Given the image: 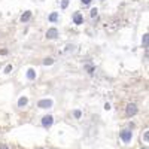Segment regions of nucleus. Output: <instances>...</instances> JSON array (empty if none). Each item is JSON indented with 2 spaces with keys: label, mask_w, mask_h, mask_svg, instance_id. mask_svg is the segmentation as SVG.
<instances>
[{
  "label": "nucleus",
  "mask_w": 149,
  "mask_h": 149,
  "mask_svg": "<svg viewBox=\"0 0 149 149\" xmlns=\"http://www.w3.org/2000/svg\"><path fill=\"white\" fill-rule=\"evenodd\" d=\"M37 106L42 107V109H48V107H51V106H52V102H51V100H48V98H45V100H40Z\"/></svg>",
  "instance_id": "nucleus-4"
},
{
  "label": "nucleus",
  "mask_w": 149,
  "mask_h": 149,
  "mask_svg": "<svg viewBox=\"0 0 149 149\" xmlns=\"http://www.w3.org/2000/svg\"><path fill=\"white\" fill-rule=\"evenodd\" d=\"M29 103V100H27V97H21L19 100H18V106L19 107H22V106H26Z\"/></svg>",
  "instance_id": "nucleus-8"
},
{
  "label": "nucleus",
  "mask_w": 149,
  "mask_h": 149,
  "mask_svg": "<svg viewBox=\"0 0 149 149\" xmlns=\"http://www.w3.org/2000/svg\"><path fill=\"white\" fill-rule=\"evenodd\" d=\"M97 12H98L97 9H93L91 10V17H97Z\"/></svg>",
  "instance_id": "nucleus-15"
},
{
  "label": "nucleus",
  "mask_w": 149,
  "mask_h": 149,
  "mask_svg": "<svg viewBox=\"0 0 149 149\" xmlns=\"http://www.w3.org/2000/svg\"><path fill=\"white\" fill-rule=\"evenodd\" d=\"M10 70H12V66H6L5 72H6V73H10Z\"/></svg>",
  "instance_id": "nucleus-16"
},
{
  "label": "nucleus",
  "mask_w": 149,
  "mask_h": 149,
  "mask_svg": "<svg viewBox=\"0 0 149 149\" xmlns=\"http://www.w3.org/2000/svg\"><path fill=\"white\" fill-rule=\"evenodd\" d=\"M0 54H2V55H6L8 51H6V49H2V51H0Z\"/></svg>",
  "instance_id": "nucleus-18"
},
{
  "label": "nucleus",
  "mask_w": 149,
  "mask_h": 149,
  "mask_svg": "<svg viewBox=\"0 0 149 149\" xmlns=\"http://www.w3.org/2000/svg\"><path fill=\"white\" fill-rule=\"evenodd\" d=\"M30 18H31V12H29V10H27V12H24V14L21 15V21H22V22L29 21Z\"/></svg>",
  "instance_id": "nucleus-7"
},
{
  "label": "nucleus",
  "mask_w": 149,
  "mask_h": 149,
  "mask_svg": "<svg viewBox=\"0 0 149 149\" xmlns=\"http://www.w3.org/2000/svg\"><path fill=\"white\" fill-rule=\"evenodd\" d=\"M27 78H29V79H34V78H36V72H34L33 69H29V70H27Z\"/></svg>",
  "instance_id": "nucleus-9"
},
{
  "label": "nucleus",
  "mask_w": 149,
  "mask_h": 149,
  "mask_svg": "<svg viewBox=\"0 0 149 149\" xmlns=\"http://www.w3.org/2000/svg\"><path fill=\"white\" fill-rule=\"evenodd\" d=\"M81 110H74V116H76V118H81Z\"/></svg>",
  "instance_id": "nucleus-14"
},
{
  "label": "nucleus",
  "mask_w": 149,
  "mask_h": 149,
  "mask_svg": "<svg viewBox=\"0 0 149 149\" xmlns=\"http://www.w3.org/2000/svg\"><path fill=\"white\" fill-rule=\"evenodd\" d=\"M125 112H127V115H128V116H134L136 113H137V106H136L134 103H130V104L127 106Z\"/></svg>",
  "instance_id": "nucleus-1"
},
{
  "label": "nucleus",
  "mask_w": 149,
  "mask_h": 149,
  "mask_svg": "<svg viewBox=\"0 0 149 149\" xmlns=\"http://www.w3.org/2000/svg\"><path fill=\"white\" fill-rule=\"evenodd\" d=\"M0 149H9L6 145H0Z\"/></svg>",
  "instance_id": "nucleus-20"
},
{
  "label": "nucleus",
  "mask_w": 149,
  "mask_h": 149,
  "mask_svg": "<svg viewBox=\"0 0 149 149\" xmlns=\"http://www.w3.org/2000/svg\"><path fill=\"white\" fill-rule=\"evenodd\" d=\"M131 136H133V134H131V131H130V130H124V131L121 133V139L127 143V142H130V140H131Z\"/></svg>",
  "instance_id": "nucleus-3"
},
{
  "label": "nucleus",
  "mask_w": 149,
  "mask_h": 149,
  "mask_svg": "<svg viewBox=\"0 0 149 149\" xmlns=\"http://www.w3.org/2000/svg\"><path fill=\"white\" fill-rule=\"evenodd\" d=\"M37 149H43V148H37Z\"/></svg>",
  "instance_id": "nucleus-21"
},
{
  "label": "nucleus",
  "mask_w": 149,
  "mask_h": 149,
  "mask_svg": "<svg viewBox=\"0 0 149 149\" xmlns=\"http://www.w3.org/2000/svg\"><path fill=\"white\" fill-rule=\"evenodd\" d=\"M142 149H148V148H142Z\"/></svg>",
  "instance_id": "nucleus-22"
},
{
  "label": "nucleus",
  "mask_w": 149,
  "mask_h": 149,
  "mask_svg": "<svg viewBox=\"0 0 149 149\" xmlns=\"http://www.w3.org/2000/svg\"><path fill=\"white\" fill-rule=\"evenodd\" d=\"M81 2H82L84 5H90V3H91V0H81Z\"/></svg>",
  "instance_id": "nucleus-17"
},
{
  "label": "nucleus",
  "mask_w": 149,
  "mask_h": 149,
  "mask_svg": "<svg viewBox=\"0 0 149 149\" xmlns=\"http://www.w3.org/2000/svg\"><path fill=\"white\" fill-rule=\"evenodd\" d=\"M104 109H106V110H109V109H110V104H109V103H106V104H104Z\"/></svg>",
  "instance_id": "nucleus-19"
},
{
  "label": "nucleus",
  "mask_w": 149,
  "mask_h": 149,
  "mask_svg": "<svg viewBox=\"0 0 149 149\" xmlns=\"http://www.w3.org/2000/svg\"><path fill=\"white\" fill-rule=\"evenodd\" d=\"M57 18H58V14H57V12H54V14H51V17H49V21H57Z\"/></svg>",
  "instance_id": "nucleus-11"
},
{
  "label": "nucleus",
  "mask_w": 149,
  "mask_h": 149,
  "mask_svg": "<svg viewBox=\"0 0 149 149\" xmlns=\"http://www.w3.org/2000/svg\"><path fill=\"white\" fill-rule=\"evenodd\" d=\"M57 36H58V30L57 29H49L46 31V37H48V39H55Z\"/></svg>",
  "instance_id": "nucleus-5"
},
{
  "label": "nucleus",
  "mask_w": 149,
  "mask_h": 149,
  "mask_svg": "<svg viewBox=\"0 0 149 149\" xmlns=\"http://www.w3.org/2000/svg\"><path fill=\"white\" fill-rule=\"evenodd\" d=\"M52 122H54V118L51 116V115H48V116H43V119H42V125L45 127V128H49L52 125Z\"/></svg>",
  "instance_id": "nucleus-2"
},
{
  "label": "nucleus",
  "mask_w": 149,
  "mask_h": 149,
  "mask_svg": "<svg viewBox=\"0 0 149 149\" xmlns=\"http://www.w3.org/2000/svg\"><path fill=\"white\" fill-rule=\"evenodd\" d=\"M67 6H69V0H63V2H61V8L66 9Z\"/></svg>",
  "instance_id": "nucleus-13"
},
{
  "label": "nucleus",
  "mask_w": 149,
  "mask_h": 149,
  "mask_svg": "<svg viewBox=\"0 0 149 149\" xmlns=\"http://www.w3.org/2000/svg\"><path fill=\"white\" fill-rule=\"evenodd\" d=\"M73 21H74V24H82L84 18H82V15L79 14V12H76V14L73 15Z\"/></svg>",
  "instance_id": "nucleus-6"
},
{
  "label": "nucleus",
  "mask_w": 149,
  "mask_h": 149,
  "mask_svg": "<svg viewBox=\"0 0 149 149\" xmlns=\"http://www.w3.org/2000/svg\"><path fill=\"white\" fill-rule=\"evenodd\" d=\"M148 43H149V36L148 34H143V45L148 46Z\"/></svg>",
  "instance_id": "nucleus-12"
},
{
  "label": "nucleus",
  "mask_w": 149,
  "mask_h": 149,
  "mask_svg": "<svg viewBox=\"0 0 149 149\" xmlns=\"http://www.w3.org/2000/svg\"><path fill=\"white\" fill-rule=\"evenodd\" d=\"M52 63H54L52 58H45V60H43V64H45V66H51Z\"/></svg>",
  "instance_id": "nucleus-10"
}]
</instances>
